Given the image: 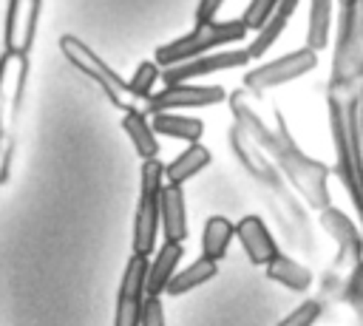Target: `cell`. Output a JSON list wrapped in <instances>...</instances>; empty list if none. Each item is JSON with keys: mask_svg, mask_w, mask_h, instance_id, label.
Masks as SVG:
<instances>
[{"mask_svg": "<svg viewBox=\"0 0 363 326\" xmlns=\"http://www.w3.org/2000/svg\"><path fill=\"white\" fill-rule=\"evenodd\" d=\"M247 37V28L241 20H224V23H213L204 28H193L184 37H176L164 45L156 48V65L162 68H173V65H184L196 57H204L210 51L218 48H230L235 43H241Z\"/></svg>", "mask_w": 363, "mask_h": 326, "instance_id": "obj_1", "label": "cell"}, {"mask_svg": "<svg viewBox=\"0 0 363 326\" xmlns=\"http://www.w3.org/2000/svg\"><path fill=\"white\" fill-rule=\"evenodd\" d=\"M164 187V164L159 159L142 162L139 173V201L133 213V255L147 258L156 249V232L162 227L159 196Z\"/></svg>", "mask_w": 363, "mask_h": 326, "instance_id": "obj_2", "label": "cell"}, {"mask_svg": "<svg viewBox=\"0 0 363 326\" xmlns=\"http://www.w3.org/2000/svg\"><path fill=\"white\" fill-rule=\"evenodd\" d=\"M60 48H62L65 60H68L79 74H85L88 79H94V82L102 88V94L108 96L111 105L125 108L122 94H128V82H125L102 57H96L79 37H71V34H65V37L60 40Z\"/></svg>", "mask_w": 363, "mask_h": 326, "instance_id": "obj_3", "label": "cell"}, {"mask_svg": "<svg viewBox=\"0 0 363 326\" xmlns=\"http://www.w3.org/2000/svg\"><path fill=\"white\" fill-rule=\"evenodd\" d=\"M315 65H318V54L309 51V48H298V51H289V54H284L278 60L261 62L258 68L247 71L244 74V88L252 91V94H264L269 88H278V85H286V82L301 79Z\"/></svg>", "mask_w": 363, "mask_h": 326, "instance_id": "obj_4", "label": "cell"}, {"mask_svg": "<svg viewBox=\"0 0 363 326\" xmlns=\"http://www.w3.org/2000/svg\"><path fill=\"white\" fill-rule=\"evenodd\" d=\"M224 102V88L218 85H196V82H182V85H164L156 91L145 105L147 113H179V111H193V108H210Z\"/></svg>", "mask_w": 363, "mask_h": 326, "instance_id": "obj_5", "label": "cell"}, {"mask_svg": "<svg viewBox=\"0 0 363 326\" xmlns=\"http://www.w3.org/2000/svg\"><path fill=\"white\" fill-rule=\"evenodd\" d=\"M145 281H147V258L130 255L122 272V283L116 292L113 326H139L145 309Z\"/></svg>", "mask_w": 363, "mask_h": 326, "instance_id": "obj_6", "label": "cell"}, {"mask_svg": "<svg viewBox=\"0 0 363 326\" xmlns=\"http://www.w3.org/2000/svg\"><path fill=\"white\" fill-rule=\"evenodd\" d=\"M247 62H250L247 48H218V51H210L204 57H196V60H190L184 65L164 68L162 71V79H164V85H182V82H193L196 77H210V74H218V71L244 68Z\"/></svg>", "mask_w": 363, "mask_h": 326, "instance_id": "obj_7", "label": "cell"}, {"mask_svg": "<svg viewBox=\"0 0 363 326\" xmlns=\"http://www.w3.org/2000/svg\"><path fill=\"white\" fill-rule=\"evenodd\" d=\"M235 235H238V244H241L244 255L250 258V264L267 266V264L275 261L278 244H275L269 227H267L258 215H244V218L235 224Z\"/></svg>", "mask_w": 363, "mask_h": 326, "instance_id": "obj_8", "label": "cell"}, {"mask_svg": "<svg viewBox=\"0 0 363 326\" xmlns=\"http://www.w3.org/2000/svg\"><path fill=\"white\" fill-rule=\"evenodd\" d=\"M182 255H184V247H182V244H170V241H164V244L153 252V261L147 264L145 298H159L162 292H167L170 278L179 272Z\"/></svg>", "mask_w": 363, "mask_h": 326, "instance_id": "obj_9", "label": "cell"}, {"mask_svg": "<svg viewBox=\"0 0 363 326\" xmlns=\"http://www.w3.org/2000/svg\"><path fill=\"white\" fill-rule=\"evenodd\" d=\"M40 3H9L6 14V48L9 51H26L34 40Z\"/></svg>", "mask_w": 363, "mask_h": 326, "instance_id": "obj_10", "label": "cell"}, {"mask_svg": "<svg viewBox=\"0 0 363 326\" xmlns=\"http://www.w3.org/2000/svg\"><path fill=\"white\" fill-rule=\"evenodd\" d=\"M159 215H162L164 241L182 244L187 238V210H184V193H182V187H170V184L162 187Z\"/></svg>", "mask_w": 363, "mask_h": 326, "instance_id": "obj_11", "label": "cell"}, {"mask_svg": "<svg viewBox=\"0 0 363 326\" xmlns=\"http://www.w3.org/2000/svg\"><path fill=\"white\" fill-rule=\"evenodd\" d=\"M125 136L133 142V150L139 153L142 162H150L159 156V142H156V130L153 125L147 122V113L136 111V108H125L122 119H119Z\"/></svg>", "mask_w": 363, "mask_h": 326, "instance_id": "obj_12", "label": "cell"}, {"mask_svg": "<svg viewBox=\"0 0 363 326\" xmlns=\"http://www.w3.org/2000/svg\"><path fill=\"white\" fill-rule=\"evenodd\" d=\"M207 164H210V150L204 145H187L176 159H170L164 164V184L182 187L187 179L201 173Z\"/></svg>", "mask_w": 363, "mask_h": 326, "instance_id": "obj_13", "label": "cell"}, {"mask_svg": "<svg viewBox=\"0 0 363 326\" xmlns=\"http://www.w3.org/2000/svg\"><path fill=\"white\" fill-rule=\"evenodd\" d=\"M150 125L156 130V136H170V139H182L187 145H199L201 133H204V122L187 113H156L150 116Z\"/></svg>", "mask_w": 363, "mask_h": 326, "instance_id": "obj_14", "label": "cell"}, {"mask_svg": "<svg viewBox=\"0 0 363 326\" xmlns=\"http://www.w3.org/2000/svg\"><path fill=\"white\" fill-rule=\"evenodd\" d=\"M233 238H235V224L224 215H210L204 221V232H201V258L218 264L227 255V247Z\"/></svg>", "mask_w": 363, "mask_h": 326, "instance_id": "obj_15", "label": "cell"}, {"mask_svg": "<svg viewBox=\"0 0 363 326\" xmlns=\"http://www.w3.org/2000/svg\"><path fill=\"white\" fill-rule=\"evenodd\" d=\"M295 9H298V3L295 0H284V3H278V11L272 14V20L252 37V43L247 45V54H250V60H258L261 54H267L275 43H278V37H281V31L286 28V23H289V17L295 14Z\"/></svg>", "mask_w": 363, "mask_h": 326, "instance_id": "obj_16", "label": "cell"}, {"mask_svg": "<svg viewBox=\"0 0 363 326\" xmlns=\"http://www.w3.org/2000/svg\"><path fill=\"white\" fill-rule=\"evenodd\" d=\"M264 269H267V278H269V281L284 283V286L292 289V292H306V289L312 286V272H309L303 264H298L295 258L284 255V252H278L275 261L267 264Z\"/></svg>", "mask_w": 363, "mask_h": 326, "instance_id": "obj_17", "label": "cell"}, {"mask_svg": "<svg viewBox=\"0 0 363 326\" xmlns=\"http://www.w3.org/2000/svg\"><path fill=\"white\" fill-rule=\"evenodd\" d=\"M218 275V264L216 261H207V258H196L190 266L179 269L170 283H167V295H184V292H193L196 286L213 281Z\"/></svg>", "mask_w": 363, "mask_h": 326, "instance_id": "obj_18", "label": "cell"}, {"mask_svg": "<svg viewBox=\"0 0 363 326\" xmlns=\"http://www.w3.org/2000/svg\"><path fill=\"white\" fill-rule=\"evenodd\" d=\"M329 31H332V3L315 0L309 3V26H306V48L309 51H323L329 45Z\"/></svg>", "mask_w": 363, "mask_h": 326, "instance_id": "obj_19", "label": "cell"}, {"mask_svg": "<svg viewBox=\"0 0 363 326\" xmlns=\"http://www.w3.org/2000/svg\"><path fill=\"white\" fill-rule=\"evenodd\" d=\"M162 77V71H159V65L153 62V60H145V62H139L136 65V71H133V77L128 79V96H133V99H150L156 91H153V85H156V79Z\"/></svg>", "mask_w": 363, "mask_h": 326, "instance_id": "obj_20", "label": "cell"}, {"mask_svg": "<svg viewBox=\"0 0 363 326\" xmlns=\"http://www.w3.org/2000/svg\"><path fill=\"white\" fill-rule=\"evenodd\" d=\"M278 3H281V0H252V3H247L244 14H241L244 28L258 34V31L272 20V14L278 11Z\"/></svg>", "mask_w": 363, "mask_h": 326, "instance_id": "obj_21", "label": "cell"}, {"mask_svg": "<svg viewBox=\"0 0 363 326\" xmlns=\"http://www.w3.org/2000/svg\"><path fill=\"white\" fill-rule=\"evenodd\" d=\"M318 315H320V303L318 300H306V303H301L298 309H292L281 323H275V326H312L315 320H318Z\"/></svg>", "mask_w": 363, "mask_h": 326, "instance_id": "obj_22", "label": "cell"}, {"mask_svg": "<svg viewBox=\"0 0 363 326\" xmlns=\"http://www.w3.org/2000/svg\"><path fill=\"white\" fill-rule=\"evenodd\" d=\"M139 326H164V306L159 298H145L142 323Z\"/></svg>", "mask_w": 363, "mask_h": 326, "instance_id": "obj_23", "label": "cell"}, {"mask_svg": "<svg viewBox=\"0 0 363 326\" xmlns=\"http://www.w3.org/2000/svg\"><path fill=\"white\" fill-rule=\"evenodd\" d=\"M218 9H221V0H201V3H196V28L213 26Z\"/></svg>", "mask_w": 363, "mask_h": 326, "instance_id": "obj_24", "label": "cell"}]
</instances>
